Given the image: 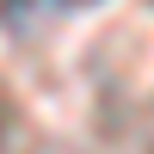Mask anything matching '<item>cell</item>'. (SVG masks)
Here are the masks:
<instances>
[{
	"mask_svg": "<svg viewBox=\"0 0 154 154\" xmlns=\"http://www.w3.org/2000/svg\"><path fill=\"white\" fill-rule=\"evenodd\" d=\"M0 12H6V25H12V31H31V19H37V6H31V0H0Z\"/></svg>",
	"mask_w": 154,
	"mask_h": 154,
	"instance_id": "1",
	"label": "cell"
},
{
	"mask_svg": "<svg viewBox=\"0 0 154 154\" xmlns=\"http://www.w3.org/2000/svg\"><path fill=\"white\" fill-rule=\"evenodd\" d=\"M74 6H80V0H74Z\"/></svg>",
	"mask_w": 154,
	"mask_h": 154,
	"instance_id": "2",
	"label": "cell"
}]
</instances>
